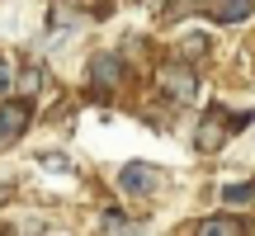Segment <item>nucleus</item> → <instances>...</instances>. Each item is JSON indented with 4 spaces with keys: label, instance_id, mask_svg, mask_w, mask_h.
<instances>
[{
    "label": "nucleus",
    "instance_id": "1a4fd4ad",
    "mask_svg": "<svg viewBox=\"0 0 255 236\" xmlns=\"http://www.w3.org/2000/svg\"><path fill=\"white\" fill-rule=\"evenodd\" d=\"M9 85H14V71H9V62H5V57H0V100H5V95H9Z\"/></svg>",
    "mask_w": 255,
    "mask_h": 236
},
{
    "label": "nucleus",
    "instance_id": "f257e3e1",
    "mask_svg": "<svg viewBox=\"0 0 255 236\" xmlns=\"http://www.w3.org/2000/svg\"><path fill=\"white\" fill-rule=\"evenodd\" d=\"M119 184L128 194H142V199H156V194L170 184V175L161 170V165H146V161H132V165H123L119 170Z\"/></svg>",
    "mask_w": 255,
    "mask_h": 236
},
{
    "label": "nucleus",
    "instance_id": "39448f33",
    "mask_svg": "<svg viewBox=\"0 0 255 236\" xmlns=\"http://www.w3.org/2000/svg\"><path fill=\"white\" fill-rule=\"evenodd\" d=\"M28 123V104H0V146L14 142Z\"/></svg>",
    "mask_w": 255,
    "mask_h": 236
},
{
    "label": "nucleus",
    "instance_id": "6e6552de",
    "mask_svg": "<svg viewBox=\"0 0 255 236\" xmlns=\"http://www.w3.org/2000/svg\"><path fill=\"white\" fill-rule=\"evenodd\" d=\"M222 203H227V208H251V203H255V184L246 180V184H227V189H222Z\"/></svg>",
    "mask_w": 255,
    "mask_h": 236
},
{
    "label": "nucleus",
    "instance_id": "f03ea898",
    "mask_svg": "<svg viewBox=\"0 0 255 236\" xmlns=\"http://www.w3.org/2000/svg\"><path fill=\"white\" fill-rule=\"evenodd\" d=\"M161 90L170 95L175 104H189L194 95H199V76H194V66L189 62H170L161 71Z\"/></svg>",
    "mask_w": 255,
    "mask_h": 236
},
{
    "label": "nucleus",
    "instance_id": "7ed1b4c3",
    "mask_svg": "<svg viewBox=\"0 0 255 236\" xmlns=\"http://www.w3.org/2000/svg\"><path fill=\"white\" fill-rule=\"evenodd\" d=\"M199 9L218 24H241V19L255 14V0H199Z\"/></svg>",
    "mask_w": 255,
    "mask_h": 236
},
{
    "label": "nucleus",
    "instance_id": "0eeeda50",
    "mask_svg": "<svg viewBox=\"0 0 255 236\" xmlns=\"http://www.w3.org/2000/svg\"><path fill=\"white\" fill-rule=\"evenodd\" d=\"M208 47H213L208 33H184V38H180V57H175V62H199Z\"/></svg>",
    "mask_w": 255,
    "mask_h": 236
},
{
    "label": "nucleus",
    "instance_id": "20e7f679",
    "mask_svg": "<svg viewBox=\"0 0 255 236\" xmlns=\"http://www.w3.org/2000/svg\"><path fill=\"white\" fill-rule=\"evenodd\" d=\"M119 81H123V57H114V52L90 57V85H100V90H114Z\"/></svg>",
    "mask_w": 255,
    "mask_h": 236
},
{
    "label": "nucleus",
    "instance_id": "423d86ee",
    "mask_svg": "<svg viewBox=\"0 0 255 236\" xmlns=\"http://www.w3.org/2000/svg\"><path fill=\"white\" fill-rule=\"evenodd\" d=\"M199 236H246V227H241V218L218 213V218H203L199 222Z\"/></svg>",
    "mask_w": 255,
    "mask_h": 236
}]
</instances>
